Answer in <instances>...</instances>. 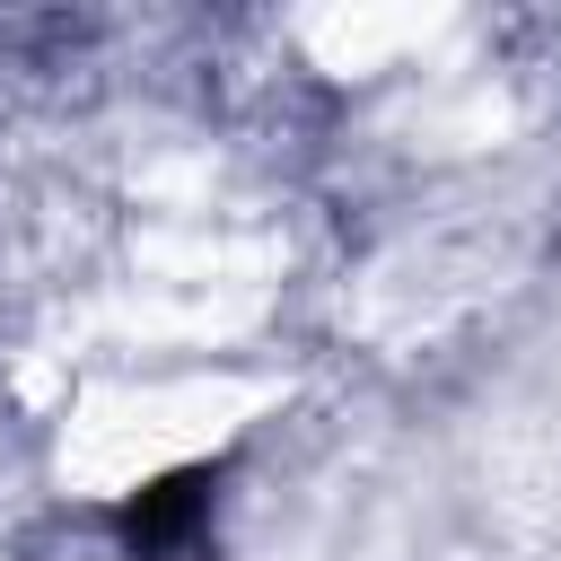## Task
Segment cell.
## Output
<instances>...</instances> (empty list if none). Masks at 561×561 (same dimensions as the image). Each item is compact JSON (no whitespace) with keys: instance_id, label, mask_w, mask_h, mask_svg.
I'll use <instances>...</instances> for the list:
<instances>
[{"instance_id":"obj_1","label":"cell","mask_w":561,"mask_h":561,"mask_svg":"<svg viewBox=\"0 0 561 561\" xmlns=\"http://www.w3.org/2000/svg\"><path fill=\"white\" fill-rule=\"evenodd\" d=\"M114 535H123V561H219V473L184 465L140 482L114 508Z\"/></svg>"}]
</instances>
